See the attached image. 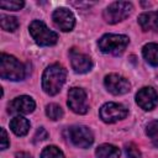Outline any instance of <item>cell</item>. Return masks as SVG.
Segmentation results:
<instances>
[{"instance_id": "cell-1", "label": "cell", "mask_w": 158, "mask_h": 158, "mask_svg": "<svg viewBox=\"0 0 158 158\" xmlns=\"http://www.w3.org/2000/svg\"><path fill=\"white\" fill-rule=\"evenodd\" d=\"M67 78V70L62 64L48 65L42 75V89L48 95H56L60 91Z\"/></svg>"}, {"instance_id": "cell-2", "label": "cell", "mask_w": 158, "mask_h": 158, "mask_svg": "<svg viewBox=\"0 0 158 158\" xmlns=\"http://www.w3.org/2000/svg\"><path fill=\"white\" fill-rule=\"evenodd\" d=\"M26 75L25 67L14 56L1 53L0 57V77L6 80H22Z\"/></svg>"}, {"instance_id": "cell-3", "label": "cell", "mask_w": 158, "mask_h": 158, "mask_svg": "<svg viewBox=\"0 0 158 158\" xmlns=\"http://www.w3.org/2000/svg\"><path fill=\"white\" fill-rule=\"evenodd\" d=\"M128 42H130L128 37L125 35L107 33L99 40L98 46L102 53L118 56L126 49V47L128 46Z\"/></svg>"}, {"instance_id": "cell-4", "label": "cell", "mask_w": 158, "mask_h": 158, "mask_svg": "<svg viewBox=\"0 0 158 158\" xmlns=\"http://www.w3.org/2000/svg\"><path fill=\"white\" fill-rule=\"evenodd\" d=\"M30 33L38 46H53L58 41V35L49 30L43 21L33 20L30 23Z\"/></svg>"}, {"instance_id": "cell-5", "label": "cell", "mask_w": 158, "mask_h": 158, "mask_svg": "<svg viewBox=\"0 0 158 158\" xmlns=\"http://www.w3.org/2000/svg\"><path fill=\"white\" fill-rule=\"evenodd\" d=\"M132 11V4L128 1H115L104 10V19L107 23H117L123 21Z\"/></svg>"}, {"instance_id": "cell-6", "label": "cell", "mask_w": 158, "mask_h": 158, "mask_svg": "<svg viewBox=\"0 0 158 158\" xmlns=\"http://www.w3.org/2000/svg\"><path fill=\"white\" fill-rule=\"evenodd\" d=\"M69 109L79 115H84L89 110V104H88V98L86 93L81 88L73 86L68 91V101H67Z\"/></svg>"}, {"instance_id": "cell-7", "label": "cell", "mask_w": 158, "mask_h": 158, "mask_svg": "<svg viewBox=\"0 0 158 158\" xmlns=\"http://www.w3.org/2000/svg\"><path fill=\"white\" fill-rule=\"evenodd\" d=\"M72 143L79 148H88L94 142V135L91 130L83 125L72 126L68 131Z\"/></svg>"}, {"instance_id": "cell-8", "label": "cell", "mask_w": 158, "mask_h": 158, "mask_svg": "<svg viewBox=\"0 0 158 158\" xmlns=\"http://www.w3.org/2000/svg\"><path fill=\"white\" fill-rule=\"evenodd\" d=\"M100 118L106 123H114L118 120H122L127 116L128 111L122 104L117 102H106L100 109Z\"/></svg>"}, {"instance_id": "cell-9", "label": "cell", "mask_w": 158, "mask_h": 158, "mask_svg": "<svg viewBox=\"0 0 158 158\" xmlns=\"http://www.w3.org/2000/svg\"><path fill=\"white\" fill-rule=\"evenodd\" d=\"M104 84H105V88L114 95H122V94H126L130 91L131 89V84L130 81L120 75V74H116V73H111V74H107L104 79Z\"/></svg>"}, {"instance_id": "cell-10", "label": "cell", "mask_w": 158, "mask_h": 158, "mask_svg": "<svg viewBox=\"0 0 158 158\" xmlns=\"http://www.w3.org/2000/svg\"><path fill=\"white\" fill-rule=\"evenodd\" d=\"M52 20H53L54 26L64 32L72 31L75 26V17L73 12L65 7L56 9L52 14Z\"/></svg>"}, {"instance_id": "cell-11", "label": "cell", "mask_w": 158, "mask_h": 158, "mask_svg": "<svg viewBox=\"0 0 158 158\" xmlns=\"http://www.w3.org/2000/svg\"><path fill=\"white\" fill-rule=\"evenodd\" d=\"M136 102L146 111L153 110L158 104V93L152 86H144L136 94Z\"/></svg>"}, {"instance_id": "cell-12", "label": "cell", "mask_w": 158, "mask_h": 158, "mask_svg": "<svg viewBox=\"0 0 158 158\" xmlns=\"http://www.w3.org/2000/svg\"><path fill=\"white\" fill-rule=\"evenodd\" d=\"M69 57H70V64H72V68L75 73H79V74H83V73H86L91 69L93 67V62H91V58L80 52L79 49L77 48H72L69 51Z\"/></svg>"}, {"instance_id": "cell-13", "label": "cell", "mask_w": 158, "mask_h": 158, "mask_svg": "<svg viewBox=\"0 0 158 158\" xmlns=\"http://www.w3.org/2000/svg\"><path fill=\"white\" fill-rule=\"evenodd\" d=\"M7 107H9L7 111L10 114H25L26 115V114H31L35 110L36 104L31 96L21 95V96L15 98L12 101H10Z\"/></svg>"}, {"instance_id": "cell-14", "label": "cell", "mask_w": 158, "mask_h": 158, "mask_svg": "<svg viewBox=\"0 0 158 158\" xmlns=\"http://www.w3.org/2000/svg\"><path fill=\"white\" fill-rule=\"evenodd\" d=\"M138 23L143 31L158 30V11L143 12L138 16Z\"/></svg>"}, {"instance_id": "cell-15", "label": "cell", "mask_w": 158, "mask_h": 158, "mask_svg": "<svg viewBox=\"0 0 158 158\" xmlns=\"http://www.w3.org/2000/svg\"><path fill=\"white\" fill-rule=\"evenodd\" d=\"M10 128L16 136H25L30 130V121L23 116H15L10 121Z\"/></svg>"}, {"instance_id": "cell-16", "label": "cell", "mask_w": 158, "mask_h": 158, "mask_svg": "<svg viewBox=\"0 0 158 158\" xmlns=\"http://www.w3.org/2000/svg\"><path fill=\"white\" fill-rule=\"evenodd\" d=\"M143 58L153 67H158V43H147L142 48Z\"/></svg>"}, {"instance_id": "cell-17", "label": "cell", "mask_w": 158, "mask_h": 158, "mask_svg": "<svg viewBox=\"0 0 158 158\" xmlns=\"http://www.w3.org/2000/svg\"><path fill=\"white\" fill-rule=\"evenodd\" d=\"M120 149L116 146L109 143L100 144L95 151L96 158H120Z\"/></svg>"}, {"instance_id": "cell-18", "label": "cell", "mask_w": 158, "mask_h": 158, "mask_svg": "<svg viewBox=\"0 0 158 158\" xmlns=\"http://www.w3.org/2000/svg\"><path fill=\"white\" fill-rule=\"evenodd\" d=\"M0 25L1 28L9 32H14L19 28V21L16 17L14 16H9V15H0Z\"/></svg>"}, {"instance_id": "cell-19", "label": "cell", "mask_w": 158, "mask_h": 158, "mask_svg": "<svg viewBox=\"0 0 158 158\" xmlns=\"http://www.w3.org/2000/svg\"><path fill=\"white\" fill-rule=\"evenodd\" d=\"M146 133L154 147L158 148V121H151L146 127Z\"/></svg>"}, {"instance_id": "cell-20", "label": "cell", "mask_w": 158, "mask_h": 158, "mask_svg": "<svg viewBox=\"0 0 158 158\" xmlns=\"http://www.w3.org/2000/svg\"><path fill=\"white\" fill-rule=\"evenodd\" d=\"M46 115L51 120L57 121V120L62 118V116H63V109L58 104H48L46 106Z\"/></svg>"}, {"instance_id": "cell-21", "label": "cell", "mask_w": 158, "mask_h": 158, "mask_svg": "<svg viewBox=\"0 0 158 158\" xmlns=\"http://www.w3.org/2000/svg\"><path fill=\"white\" fill-rule=\"evenodd\" d=\"M41 158H64L63 152L56 146H47L41 153Z\"/></svg>"}, {"instance_id": "cell-22", "label": "cell", "mask_w": 158, "mask_h": 158, "mask_svg": "<svg viewBox=\"0 0 158 158\" xmlns=\"http://www.w3.org/2000/svg\"><path fill=\"white\" fill-rule=\"evenodd\" d=\"M25 5L23 1L21 0H10V1H0V7L4 10H11V11H17L22 9Z\"/></svg>"}, {"instance_id": "cell-23", "label": "cell", "mask_w": 158, "mask_h": 158, "mask_svg": "<svg viewBox=\"0 0 158 158\" xmlns=\"http://www.w3.org/2000/svg\"><path fill=\"white\" fill-rule=\"evenodd\" d=\"M125 152L128 158H141V152H139L138 147L133 143L125 144Z\"/></svg>"}, {"instance_id": "cell-24", "label": "cell", "mask_w": 158, "mask_h": 158, "mask_svg": "<svg viewBox=\"0 0 158 158\" xmlns=\"http://www.w3.org/2000/svg\"><path fill=\"white\" fill-rule=\"evenodd\" d=\"M48 137V132L44 130V127H40L38 130H37V132H36V135H35V139H33V142H41V141H44L46 138Z\"/></svg>"}, {"instance_id": "cell-25", "label": "cell", "mask_w": 158, "mask_h": 158, "mask_svg": "<svg viewBox=\"0 0 158 158\" xmlns=\"http://www.w3.org/2000/svg\"><path fill=\"white\" fill-rule=\"evenodd\" d=\"M10 146V141L7 137V133L5 128H1V149H6Z\"/></svg>"}, {"instance_id": "cell-26", "label": "cell", "mask_w": 158, "mask_h": 158, "mask_svg": "<svg viewBox=\"0 0 158 158\" xmlns=\"http://www.w3.org/2000/svg\"><path fill=\"white\" fill-rule=\"evenodd\" d=\"M15 158H32V157H31V154L27 153V152H17V153L15 154Z\"/></svg>"}]
</instances>
